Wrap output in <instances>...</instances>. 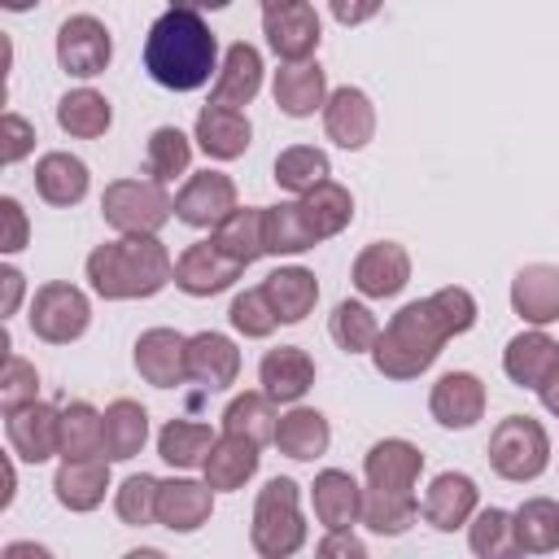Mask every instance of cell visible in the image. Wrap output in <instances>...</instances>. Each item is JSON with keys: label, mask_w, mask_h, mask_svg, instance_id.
<instances>
[{"label": "cell", "mask_w": 559, "mask_h": 559, "mask_svg": "<svg viewBox=\"0 0 559 559\" xmlns=\"http://www.w3.org/2000/svg\"><path fill=\"white\" fill-rule=\"evenodd\" d=\"M157 493H162V480H157V476H148V472L127 476V480L118 485V493H114L118 520L131 524V528L153 524V520H157Z\"/></svg>", "instance_id": "bcb514c9"}, {"label": "cell", "mask_w": 559, "mask_h": 559, "mask_svg": "<svg viewBox=\"0 0 559 559\" xmlns=\"http://www.w3.org/2000/svg\"><path fill=\"white\" fill-rule=\"evenodd\" d=\"M419 515L437 528V533H454L476 515V480L463 472H441L432 476V485L424 489Z\"/></svg>", "instance_id": "e0dca14e"}, {"label": "cell", "mask_w": 559, "mask_h": 559, "mask_svg": "<svg viewBox=\"0 0 559 559\" xmlns=\"http://www.w3.org/2000/svg\"><path fill=\"white\" fill-rule=\"evenodd\" d=\"M240 271H245V266H240L236 258H227L214 240H197V245H188V249L179 253V262H175V284H179L188 297H214V293L231 288Z\"/></svg>", "instance_id": "5bb4252c"}, {"label": "cell", "mask_w": 559, "mask_h": 559, "mask_svg": "<svg viewBox=\"0 0 559 559\" xmlns=\"http://www.w3.org/2000/svg\"><path fill=\"white\" fill-rule=\"evenodd\" d=\"M148 179H157V183H170V179H179V175H188V162H192V144H188V135L179 131V127H157L153 135H148Z\"/></svg>", "instance_id": "ee69618b"}, {"label": "cell", "mask_w": 559, "mask_h": 559, "mask_svg": "<svg viewBox=\"0 0 559 559\" xmlns=\"http://www.w3.org/2000/svg\"><path fill=\"white\" fill-rule=\"evenodd\" d=\"M144 70L170 92H197L218 74V39L192 9H166L144 39Z\"/></svg>", "instance_id": "6da1fadb"}, {"label": "cell", "mask_w": 559, "mask_h": 559, "mask_svg": "<svg viewBox=\"0 0 559 559\" xmlns=\"http://www.w3.org/2000/svg\"><path fill=\"white\" fill-rule=\"evenodd\" d=\"M227 319H231V328H236L240 336H249V341H262V336H271V332L280 328V314H275V306L266 301L262 288H245V293H236Z\"/></svg>", "instance_id": "7dc6e473"}, {"label": "cell", "mask_w": 559, "mask_h": 559, "mask_svg": "<svg viewBox=\"0 0 559 559\" xmlns=\"http://www.w3.org/2000/svg\"><path fill=\"white\" fill-rule=\"evenodd\" d=\"M262 35H266V48L280 57V61H310L323 31H319V13L297 0V4H284V9H266L262 13Z\"/></svg>", "instance_id": "8fae6325"}, {"label": "cell", "mask_w": 559, "mask_h": 559, "mask_svg": "<svg viewBox=\"0 0 559 559\" xmlns=\"http://www.w3.org/2000/svg\"><path fill=\"white\" fill-rule=\"evenodd\" d=\"M428 411H432V419L441 428H472L485 415V384H480V376H472V371H445L432 384Z\"/></svg>", "instance_id": "d6986e66"}, {"label": "cell", "mask_w": 559, "mask_h": 559, "mask_svg": "<svg viewBox=\"0 0 559 559\" xmlns=\"http://www.w3.org/2000/svg\"><path fill=\"white\" fill-rule=\"evenodd\" d=\"M148 441V411L131 397H118L105 406V459L127 463L144 450Z\"/></svg>", "instance_id": "836d02e7"}, {"label": "cell", "mask_w": 559, "mask_h": 559, "mask_svg": "<svg viewBox=\"0 0 559 559\" xmlns=\"http://www.w3.org/2000/svg\"><path fill=\"white\" fill-rule=\"evenodd\" d=\"M0 284H4V306H0V310H4V314H13V310H17V301H22V288H26V284H22V271L4 266V271H0Z\"/></svg>", "instance_id": "db71d44e"}, {"label": "cell", "mask_w": 559, "mask_h": 559, "mask_svg": "<svg viewBox=\"0 0 559 559\" xmlns=\"http://www.w3.org/2000/svg\"><path fill=\"white\" fill-rule=\"evenodd\" d=\"M105 454V415L92 402H70L61 411V459Z\"/></svg>", "instance_id": "ab89813d"}, {"label": "cell", "mask_w": 559, "mask_h": 559, "mask_svg": "<svg viewBox=\"0 0 559 559\" xmlns=\"http://www.w3.org/2000/svg\"><path fill=\"white\" fill-rule=\"evenodd\" d=\"M240 376V349L223 332H197L188 336V380L205 389H227Z\"/></svg>", "instance_id": "484cf974"}, {"label": "cell", "mask_w": 559, "mask_h": 559, "mask_svg": "<svg viewBox=\"0 0 559 559\" xmlns=\"http://www.w3.org/2000/svg\"><path fill=\"white\" fill-rule=\"evenodd\" d=\"M35 393H39V371L26 358L4 354V371H0V406H4V415L26 406V402H35Z\"/></svg>", "instance_id": "c3c4849f"}, {"label": "cell", "mask_w": 559, "mask_h": 559, "mask_svg": "<svg viewBox=\"0 0 559 559\" xmlns=\"http://www.w3.org/2000/svg\"><path fill=\"white\" fill-rule=\"evenodd\" d=\"M328 175H332V162L314 144H293V148H284L275 157V183L288 188V192H297V197L310 192L314 183H323Z\"/></svg>", "instance_id": "7bdbcfd3"}, {"label": "cell", "mask_w": 559, "mask_h": 559, "mask_svg": "<svg viewBox=\"0 0 559 559\" xmlns=\"http://www.w3.org/2000/svg\"><path fill=\"white\" fill-rule=\"evenodd\" d=\"M227 258H236L240 266H249V262H258L262 253H266V245H262V210L258 205H236L218 227H214V236H210Z\"/></svg>", "instance_id": "74e56055"}, {"label": "cell", "mask_w": 559, "mask_h": 559, "mask_svg": "<svg viewBox=\"0 0 559 559\" xmlns=\"http://www.w3.org/2000/svg\"><path fill=\"white\" fill-rule=\"evenodd\" d=\"M537 393H542V406L550 411V415H559V362L550 367V376L537 384Z\"/></svg>", "instance_id": "11a10c76"}, {"label": "cell", "mask_w": 559, "mask_h": 559, "mask_svg": "<svg viewBox=\"0 0 559 559\" xmlns=\"http://www.w3.org/2000/svg\"><path fill=\"white\" fill-rule=\"evenodd\" d=\"M262 245L266 253L284 258V253H306L314 249V231L306 227L301 201H280V205H262Z\"/></svg>", "instance_id": "e575fe53"}, {"label": "cell", "mask_w": 559, "mask_h": 559, "mask_svg": "<svg viewBox=\"0 0 559 559\" xmlns=\"http://www.w3.org/2000/svg\"><path fill=\"white\" fill-rule=\"evenodd\" d=\"M328 332H332V341H336L345 354H371V345H376V336H380V323H376V314H371L362 301H341V306L332 310Z\"/></svg>", "instance_id": "f6af8a7d"}, {"label": "cell", "mask_w": 559, "mask_h": 559, "mask_svg": "<svg viewBox=\"0 0 559 559\" xmlns=\"http://www.w3.org/2000/svg\"><path fill=\"white\" fill-rule=\"evenodd\" d=\"M511 310L533 328L555 323L559 319V266H550V262L520 266L511 280Z\"/></svg>", "instance_id": "ac0fdd59"}, {"label": "cell", "mask_w": 559, "mask_h": 559, "mask_svg": "<svg viewBox=\"0 0 559 559\" xmlns=\"http://www.w3.org/2000/svg\"><path fill=\"white\" fill-rule=\"evenodd\" d=\"M301 214H306V227L314 231V240H328V236H336V231L349 227V218H354V197H349L345 183L323 179V183H314L310 192H301Z\"/></svg>", "instance_id": "d6a6232c"}, {"label": "cell", "mask_w": 559, "mask_h": 559, "mask_svg": "<svg viewBox=\"0 0 559 559\" xmlns=\"http://www.w3.org/2000/svg\"><path fill=\"white\" fill-rule=\"evenodd\" d=\"M100 214L122 236H157L175 214V201L157 179H114L100 197Z\"/></svg>", "instance_id": "5b68a950"}, {"label": "cell", "mask_w": 559, "mask_h": 559, "mask_svg": "<svg viewBox=\"0 0 559 559\" xmlns=\"http://www.w3.org/2000/svg\"><path fill=\"white\" fill-rule=\"evenodd\" d=\"M31 148H35V127L22 114H4L0 118V157H4V166L22 162Z\"/></svg>", "instance_id": "681fc988"}, {"label": "cell", "mask_w": 559, "mask_h": 559, "mask_svg": "<svg viewBox=\"0 0 559 559\" xmlns=\"http://www.w3.org/2000/svg\"><path fill=\"white\" fill-rule=\"evenodd\" d=\"M52 489H57V502L66 511H96L105 502V489H109V459L105 454L61 459V467L52 476Z\"/></svg>", "instance_id": "cb8c5ba5"}, {"label": "cell", "mask_w": 559, "mask_h": 559, "mask_svg": "<svg viewBox=\"0 0 559 559\" xmlns=\"http://www.w3.org/2000/svg\"><path fill=\"white\" fill-rule=\"evenodd\" d=\"M258 445L249 441V437H236V432H223L214 445H210V454H205V463H201V472H205V485L210 489H240L253 472H258Z\"/></svg>", "instance_id": "83f0119b"}, {"label": "cell", "mask_w": 559, "mask_h": 559, "mask_svg": "<svg viewBox=\"0 0 559 559\" xmlns=\"http://www.w3.org/2000/svg\"><path fill=\"white\" fill-rule=\"evenodd\" d=\"M109 57H114V39H109V31H105L100 17L74 13V17H66L57 26V61H61L66 74L96 79V74H105Z\"/></svg>", "instance_id": "9c48e42d"}, {"label": "cell", "mask_w": 559, "mask_h": 559, "mask_svg": "<svg viewBox=\"0 0 559 559\" xmlns=\"http://www.w3.org/2000/svg\"><path fill=\"white\" fill-rule=\"evenodd\" d=\"M411 284V253L397 240H376L354 258V288L362 297H397Z\"/></svg>", "instance_id": "2e32d148"}, {"label": "cell", "mask_w": 559, "mask_h": 559, "mask_svg": "<svg viewBox=\"0 0 559 559\" xmlns=\"http://www.w3.org/2000/svg\"><path fill=\"white\" fill-rule=\"evenodd\" d=\"M467 546H472V555H480V559H507V555H520V542H515V515L502 511V507H485V511H476V520L467 524Z\"/></svg>", "instance_id": "b9f144b4"}, {"label": "cell", "mask_w": 559, "mask_h": 559, "mask_svg": "<svg viewBox=\"0 0 559 559\" xmlns=\"http://www.w3.org/2000/svg\"><path fill=\"white\" fill-rule=\"evenodd\" d=\"M249 542L262 559H288L301 550L306 542V520H301V502H297V480L275 476L262 485L258 502H253V524H249Z\"/></svg>", "instance_id": "277c9868"}, {"label": "cell", "mask_w": 559, "mask_h": 559, "mask_svg": "<svg viewBox=\"0 0 559 559\" xmlns=\"http://www.w3.org/2000/svg\"><path fill=\"white\" fill-rule=\"evenodd\" d=\"M4 432H9V445L22 463H48L52 454H61V411L39 402V397L9 411Z\"/></svg>", "instance_id": "30bf717a"}, {"label": "cell", "mask_w": 559, "mask_h": 559, "mask_svg": "<svg viewBox=\"0 0 559 559\" xmlns=\"http://www.w3.org/2000/svg\"><path fill=\"white\" fill-rule=\"evenodd\" d=\"M258 380H262V393H271L275 402H301L314 384V362L301 345H280L262 354Z\"/></svg>", "instance_id": "603a6c76"}, {"label": "cell", "mask_w": 559, "mask_h": 559, "mask_svg": "<svg viewBox=\"0 0 559 559\" xmlns=\"http://www.w3.org/2000/svg\"><path fill=\"white\" fill-rule=\"evenodd\" d=\"M275 424H280V415H275V397L271 393H240L223 411V432L249 437L253 445L275 441Z\"/></svg>", "instance_id": "f35d334b"}, {"label": "cell", "mask_w": 559, "mask_h": 559, "mask_svg": "<svg viewBox=\"0 0 559 559\" xmlns=\"http://www.w3.org/2000/svg\"><path fill=\"white\" fill-rule=\"evenodd\" d=\"M262 293L275 306L280 323H301L319 301V280L306 266H280L262 280Z\"/></svg>", "instance_id": "4dcf8cb0"}, {"label": "cell", "mask_w": 559, "mask_h": 559, "mask_svg": "<svg viewBox=\"0 0 559 559\" xmlns=\"http://www.w3.org/2000/svg\"><path fill=\"white\" fill-rule=\"evenodd\" d=\"M0 4H4L9 13H26V9H35L39 0H0Z\"/></svg>", "instance_id": "91938a15"}, {"label": "cell", "mask_w": 559, "mask_h": 559, "mask_svg": "<svg viewBox=\"0 0 559 559\" xmlns=\"http://www.w3.org/2000/svg\"><path fill=\"white\" fill-rule=\"evenodd\" d=\"M87 280L105 301H135L162 293L175 280V266L157 236H122L87 253Z\"/></svg>", "instance_id": "7a4b0ae2"}, {"label": "cell", "mask_w": 559, "mask_h": 559, "mask_svg": "<svg viewBox=\"0 0 559 559\" xmlns=\"http://www.w3.org/2000/svg\"><path fill=\"white\" fill-rule=\"evenodd\" d=\"M236 210V183L223 170L192 175L175 197V218L188 227H218Z\"/></svg>", "instance_id": "7c38bea8"}, {"label": "cell", "mask_w": 559, "mask_h": 559, "mask_svg": "<svg viewBox=\"0 0 559 559\" xmlns=\"http://www.w3.org/2000/svg\"><path fill=\"white\" fill-rule=\"evenodd\" d=\"M13 485H17V480H13V463L4 459V493H0V507H9V502H13Z\"/></svg>", "instance_id": "6f0895ef"}, {"label": "cell", "mask_w": 559, "mask_h": 559, "mask_svg": "<svg viewBox=\"0 0 559 559\" xmlns=\"http://www.w3.org/2000/svg\"><path fill=\"white\" fill-rule=\"evenodd\" d=\"M0 214H4V240H0V249L4 253H17L26 245V210L13 197H4L0 201Z\"/></svg>", "instance_id": "f907efd6"}, {"label": "cell", "mask_w": 559, "mask_h": 559, "mask_svg": "<svg viewBox=\"0 0 559 559\" xmlns=\"http://www.w3.org/2000/svg\"><path fill=\"white\" fill-rule=\"evenodd\" d=\"M271 96L288 118H310L328 100V70L319 61H284L275 70Z\"/></svg>", "instance_id": "ffe728a7"}, {"label": "cell", "mask_w": 559, "mask_h": 559, "mask_svg": "<svg viewBox=\"0 0 559 559\" xmlns=\"http://www.w3.org/2000/svg\"><path fill=\"white\" fill-rule=\"evenodd\" d=\"M35 192L48 205H79L87 197V166L74 153H44L35 166Z\"/></svg>", "instance_id": "1f68e13d"}, {"label": "cell", "mask_w": 559, "mask_h": 559, "mask_svg": "<svg viewBox=\"0 0 559 559\" xmlns=\"http://www.w3.org/2000/svg\"><path fill=\"white\" fill-rule=\"evenodd\" d=\"M284 4H297V0H262V9H284Z\"/></svg>", "instance_id": "94428289"}, {"label": "cell", "mask_w": 559, "mask_h": 559, "mask_svg": "<svg viewBox=\"0 0 559 559\" xmlns=\"http://www.w3.org/2000/svg\"><path fill=\"white\" fill-rule=\"evenodd\" d=\"M135 371L153 389H175L188 380V336L175 328H148L135 341Z\"/></svg>", "instance_id": "9a60e30c"}, {"label": "cell", "mask_w": 559, "mask_h": 559, "mask_svg": "<svg viewBox=\"0 0 559 559\" xmlns=\"http://www.w3.org/2000/svg\"><path fill=\"white\" fill-rule=\"evenodd\" d=\"M214 441H218V437L210 432V424L170 419V424H162V432H157V454H162L170 467H201Z\"/></svg>", "instance_id": "60d3db41"}, {"label": "cell", "mask_w": 559, "mask_h": 559, "mask_svg": "<svg viewBox=\"0 0 559 559\" xmlns=\"http://www.w3.org/2000/svg\"><path fill=\"white\" fill-rule=\"evenodd\" d=\"M550 463V437L533 415H507L489 432V467L502 480H537Z\"/></svg>", "instance_id": "8992f818"}, {"label": "cell", "mask_w": 559, "mask_h": 559, "mask_svg": "<svg viewBox=\"0 0 559 559\" xmlns=\"http://www.w3.org/2000/svg\"><path fill=\"white\" fill-rule=\"evenodd\" d=\"M310 498H314V520L328 533L362 524V489H358V480L349 472H341V467L319 472L314 485H310Z\"/></svg>", "instance_id": "7402d4cb"}, {"label": "cell", "mask_w": 559, "mask_h": 559, "mask_svg": "<svg viewBox=\"0 0 559 559\" xmlns=\"http://www.w3.org/2000/svg\"><path fill=\"white\" fill-rule=\"evenodd\" d=\"M515 542H520V555H550L559 550V502L555 498H528L520 502L515 511Z\"/></svg>", "instance_id": "8d00e7d4"}, {"label": "cell", "mask_w": 559, "mask_h": 559, "mask_svg": "<svg viewBox=\"0 0 559 559\" xmlns=\"http://www.w3.org/2000/svg\"><path fill=\"white\" fill-rule=\"evenodd\" d=\"M214 511V489L197 480H162L157 493V524L170 533H197Z\"/></svg>", "instance_id": "4316f807"}, {"label": "cell", "mask_w": 559, "mask_h": 559, "mask_svg": "<svg viewBox=\"0 0 559 559\" xmlns=\"http://www.w3.org/2000/svg\"><path fill=\"white\" fill-rule=\"evenodd\" d=\"M17 555H48V550H39V546H4V559H17Z\"/></svg>", "instance_id": "680465c9"}, {"label": "cell", "mask_w": 559, "mask_h": 559, "mask_svg": "<svg viewBox=\"0 0 559 559\" xmlns=\"http://www.w3.org/2000/svg\"><path fill=\"white\" fill-rule=\"evenodd\" d=\"M328 441H332V428L328 419L314 411V406H293L288 415H280L275 424V445L280 454L297 459V463H310L319 454H328Z\"/></svg>", "instance_id": "f546056e"}, {"label": "cell", "mask_w": 559, "mask_h": 559, "mask_svg": "<svg viewBox=\"0 0 559 559\" xmlns=\"http://www.w3.org/2000/svg\"><path fill=\"white\" fill-rule=\"evenodd\" d=\"M450 323L441 319V310L432 306V297L424 301H406L376 336L371 345V362L384 380H415L424 376L437 358H441V345L450 341Z\"/></svg>", "instance_id": "3957f363"}, {"label": "cell", "mask_w": 559, "mask_h": 559, "mask_svg": "<svg viewBox=\"0 0 559 559\" xmlns=\"http://www.w3.org/2000/svg\"><path fill=\"white\" fill-rule=\"evenodd\" d=\"M419 472H424V454H419V445H411V441H402V437L376 441V445L367 450V459H362L367 493H380V498L415 502Z\"/></svg>", "instance_id": "ba28073f"}, {"label": "cell", "mask_w": 559, "mask_h": 559, "mask_svg": "<svg viewBox=\"0 0 559 559\" xmlns=\"http://www.w3.org/2000/svg\"><path fill=\"white\" fill-rule=\"evenodd\" d=\"M555 362H559V345H555L546 332H520V336H511L507 349H502V371H507L511 384H520V389H537V384L550 376Z\"/></svg>", "instance_id": "f1b7e54d"}, {"label": "cell", "mask_w": 559, "mask_h": 559, "mask_svg": "<svg viewBox=\"0 0 559 559\" xmlns=\"http://www.w3.org/2000/svg\"><path fill=\"white\" fill-rule=\"evenodd\" d=\"M26 319H31V332H35L39 341H48V345H70V341H79V336L87 332V323H92V301H87L83 288L66 284V280H52V284L35 288Z\"/></svg>", "instance_id": "52a82bcc"}, {"label": "cell", "mask_w": 559, "mask_h": 559, "mask_svg": "<svg viewBox=\"0 0 559 559\" xmlns=\"http://www.w3.org/2000/svg\"><path fill=\"white\" fill-rule=\"evenodd\" d=\"M328 9L341 26H362L384 9V0H328Z\"/></svg>", "instance_id": "816d5d0a"}, {"label": "cell", "mask_w": 559, "mask_h": 559, "mask_svg": "<svg viewBox=\"0 0 559 559\" xmlns=\"http://www.w3.org/2000/svg\"><path fill=\"white\" fill-rule=\"evenodd\" d=\"M253 140V127L245 118V109H227V105H205L197 114V144L205 157L214 162H231L249 148Z\"/></svg>", "instance_id": "d4e9b609"}, {"label": "cell", "mask_w": 559, "mask_h": 559, "mask_svg": "<svg viewBox=\"0 0 559 559\" xmlns=\"http://www.w3.org/2000/svg\"><path fill=\"white\" fill-rule=\"evenodd\" d=\"M231 0H170V9H192V13H214V9H227Z\"/></svg>", "instance_id": "9f6ffc18"}, {"label": "cell", "mask_w": 559, "mask_h": 559, "mask_svg": "<svg viewBox=\"0 0 559 559\" xmlns=\"http://www.w3.org/2000/svg\"><path fill=\"white\" fill-rule=\"evenodd\" d=\"M323 131L341 148H367L376 135V105L362 87H336L323 100Z\"/></svg>", "instance_id": "4fadbf2b"}, {"label": "cell", "mask_w": 559, "mask_h": 559, "mask_svg": "<svg viewBox=\"0 0 559 559\" xmlns=\"http://www.w3.org/2000/svg\"><path fill=\"white\" fill-rule=\"evenodd\" d=\"M262 87V52L253 44H231L223 52V66L214 74V92L210 105H227V109H245Z\"/></svg>", "instance_id": "44dd1931"}, {"label": "cell", "mask_w": 559, "mask_h": 559, "mask_svg": "<svg viewBox=\"0 0 559 559\" xmlns=\"http://www.w3.org/2000/svg\"><path fill=\"white\" fill-rule=\"evenodd\" d=\"M319 555H323V559H332V555H349V559H362V555H367V546H362V542H358L349 528H332V533L319 542Z\"/></svg>", "instance_id": "f5cc1de1"}, {"label": "cell", "mask_w": 559, "mask_h": 559, "mask_svg": "<svg viewBox=\"0 0 559 559\" xmlns=\"http://www.w3.org/2000/svg\"><path fill=\"white\" fill-rule=\"evenodd\" d=\"M109 122H114V109L92 87H74V92H66L57 100V127L66 135H74V140H96V135L109 131Z\"/></svg>", "instance_id": "d590c367"}]
</instances>
